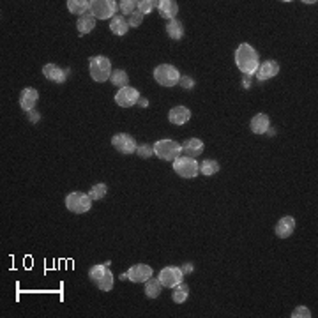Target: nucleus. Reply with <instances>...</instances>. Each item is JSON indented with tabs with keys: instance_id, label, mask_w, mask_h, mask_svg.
<instances>
[{
	"instance_id": "1",
	"label": "nucleus",
	"mask_w": 318,
	"mask_h": 318,
	"mask_svg": "<svg viewBox=\"0 0 318 318\" xmlns=\"http://www.w3.org/2000/svg\"><path fill=\"white\" fill-rule=\"evenodd\" d=\"M235 64H237V68L240 69L242 75L254 76V73H256V69L260 66L258 52L247 43L238 44L237 50H235Z\"/></svg>"
},
{
	"instance_id": "2",
	"label": "nucleus",
	"mask_w": 318,
	"mask_h": 318,
	"mask_svg": "<svg viewBox=\"0 0 318 318\" xmlns=\"http://www.w3.org/2000/svg\"><path fill=\"white\" fill-rule=\"evenodd\" d=\"M88 71H90V76L94 81L103 83V81L110 80L113 69H111V64H110V60H108V57L95 55L88 60Z\"/></svg>"
},
{
	"instance_id": "3",
	"label": "nucleus",
	"mask_w": 318,
	"mask_h": 318,
	"mask_svg": "<svg viewBox=\"0 0 318 318\" xmlns=\"http://www.w3.org/2000/svg\"><path fill=\"white\" fill-rule=\"evenodd\" d=\"M66 207L68 211L73 214H85L90 211L92 207V198L88 196V193H81V191H73L66 196Z\"/></svg>"
},
{
	"instance_id": "4",
	"label": "nucleus",
	"mask_w": 318,
	"mask_h": 318,
	"mask_svg": "<svg viewBox=\"0 0 318 318\" xmlns=\"http://www.w3.org/2000/svg\"><path fill=\"white\" fill-rule=\"evenodd\" d=\"M180 73L177 68L170 66V64H161L158 68L154 69V80L158 81L159 85H163V87H175V85H179V80H180Z\"/></svg>"
},
{
	"instance_id": "5",
	"label": "nucleus",
	"mask_w": 318,
	"mask_h": 318,
	"mask_svg": "<svg viewBox=\"0 0 318 318\" xmlns=\"http://www.w3.org/2000/svg\"><path fill=\"white\" fill-rule=\"evenodd\" d=\"M173 171L180 175L182 179H195L200 173V164L195 158H187V156H179L173 161Z\"/></svg>"
},
{
	"instance_id": "6",
	"label": "nucleus",
	"mask_w": 318,
	"mask_h": 318,
	"mask_svg": "<svg viewBox=\"0 0 318 318\" xmlns=\"http://www.w3.org/2000/svg\"><path fill=\"white\" fill-rule=\"evenodd\" d=\"M154 154L164 161H175L182 154V147L175 140H159L154 143Z\"/></svg>"
},
{
	"instance_id": "7",
	"label": "nucleus",
	"mask_w": 318,
	"mask_h": 318,
	"mask_svg": "<svg viewBox=\"0 0 318 318\" xmlns=\"http://www.w3.org/2000/svg\"><path fill=\"white\" fill-rule=\"evenodd\" d=\"M90 12L95 20H111L117 12V2L113 0H90Z\"/></svg>"
},
{
	"instance_id": "8",
	"label": "nucleus",
	"mask_w": 318,
	"mask_h": 318,
	"mask_svg": "<svg viewBox=\"0 0 318 318\" xmlns=\"http://www.w3.org/2000/svg\"><path fill=\"white\" fill-rule=\"evenodd\" d=\"M111 145H113V149H115L117 152H120V154L124 156L135 154L136 147H138L136 140L133 138L131 135H127V133H119V135L113 136V138H111Z\"/></svg>"
},
{
	"instance_id": "9",
	"label": "nucleus",
	"mask_w": 318,
	"mask_h": 318,
	"mask_svg": "<svg viewBox=\"0 0 318 318\" xmlns=\"http://www.w3.org/2000/svg\"><path fill=\"white\" fill-rule=\"evenodd\" d=\"M184 272L180 270V267H164L159 272V281L163 285V288H175V286L182 283Z\"/></svg>"
},
{
	"instance_id": "10",
	"label": "nucleus",
	"mask_w": 318,
	"mask_h": 318,
	"mask_svg": "<svg viewBox=\"0 0 318 318\" xmlns=\"http://www.w3.org/2000/svg\"><path fill=\"white\" fill-rule=\"evenodd\" d=\"M140 99V92L133 87H124L119 88V92L115 94V103L119 104L120 108H131L133 104H136Z\"/></svg>"
},
{
	"instance_id": "11",
	"label": "nucleus",
	"mask_w": 318,
	"mask_h": 318,
	"mask_svg": "<svg viewBox=\"0 0 318 318\" xmlns=\"http://www.w3.org/2000/svg\"><path fill=\"white\" fill-rule=\"evenodd\" d=\"M154 270L151 265H145V263H136L131 269L127 270V279L133 283H145L152 278Z\"/></svg>"
},
{
	"instance_id": "12",
	"label": "nucleus",
	"mask_w": 318,
	"mask_h": 318,
	"mask_svg": "<svg viewBox=\"0 0 318 318\" xmlns=\"http://www.w3.org/2000/svg\"><path fill=\"white\" fill-rule=\"evenodd\" d=\"M43 75H44V78L53 81V83H64L69 75V69L59 68L57 64H46L43 68Z\"/></svg>"
},
{
	"instance_id": "13",
	"label": "nucleus",
	"mask_w": 318,
	"mask_h": 318,
	"mask_svg": "<svg viewBox=\"0 0 318 318\" xmlns=\"http://www.w3.org/2000/svg\"><path fill=\"white\" fill-rule=\"evenodd\" d=\"M279 73V64L276 60H265L258 66L254 76L258 78V81H265V80L274 78L276 75Z\"/></svg>"
},
{
	"instance_id": "14",
	"label": "nucleus",
	"mask_w": 318,
	"mask_h": 318,
	"mask_svg": "<svg viewBox=\"0 0 318 318\" xmlns=\"http://www.w3.org/2000/svg\"><path fill=\"white\" fill-rule=\"evenodd\" d=\"M37 101H39V92L36 90V88H23L20 94V106L23 111H30L36 108Z\"/></svg>"
},
{
	"instance_id": "15",
	"label": "nucleus",
	"mask_w": 318,
	"mask_h": 318,
	"mask_svg": "<svg viewBox=\"0 0 318 318\" xmlns=\"http://www.w3.org/2000/svg\"><path fill=\"white\" fill-rule=\"evenodd\" d=\"M191 119V110L186 106H175L168 111V120L173 126H184Z\"/></svg>"
},
{
	"instance_id": "16",
	"label": "nucleus",
	"mask_w": 318,
	"mask_h": 318,
	"mask_svg": "<svg viewBox=\"0 0 318 318\" xmlns=\"http://www.w3.org/2000/svg\"><path fill=\"white\" fill-rule=\"evenodd\" d=\"M294 230H295V219L292 216H283L278 221V225H276L274 232L279 238H286L294 234Z\"/></svg>"
},
{
	"instance_id": "17",
	"label": "nucleus",
	"mask_w": 318,
	"mask_h": 318,
	"mask_svg": "<svg viewBox=\"0 0 318 318\" xmlns=\"http://www.w3.org/2000/svg\"><path fill=\"white\" fill-rule=\"evenodd\" d=\"M182 147V156H187V158H198L203 152V142L198 138H189L180 145Z\"/></svg>"
},
{
	"instance_id": "18",
	"label": "nucleus",
	"mask_w": 318,
	"mask_h": 318,
	"mask_svg": "<svg viewBox=\"0 0 318 318\" xmlns=\"http://www.w3.org/2000/svg\"><path fill=\"white\" fill-rule=\"evenodd\" d=\"M156 7L159 9V14L163 18H168V21L173 20L177 12H179V5L173 0H161V2H156Z\"/></svg>"
},
{
	"instance_id": "19",
	"label": "nucleus",
	"mask_w": 318,
	"mask_h": 318,
	"mask_svg": "<svg viewBox=\"0 0 318 318\" xmlns=\"http://www.w3.org/2000/svg\"><path fill=\"white\" fill-rule=\"evenodd\" d=\"M249 126H251V131H253L254 135H265L267 129L270 127V120L265 113H256V115L251 119Z\"/></svg>"
},
{
	"instance_id": "20",
	"label": "nucleus",
	"mask_w": 318,
	"mask_h": 318,
	"mask_svg": "<svg viewBox=\"0 0 318 318\" xmlns=\"http://www.w3.org/2000/svg\"><path fill=\"white\" fill-rule=\"evenodd\" d=\"M95 27V18L90 14V12H87V14L80 16L78 21H76V28H78V32L83 36V34H88V32H92Z\"/></svg>"
},
{
	"instance_id": "21",
	"label": "nucleus",
	"mask_w": 318,
	"mask_h": 318,
	"mask_svg": "<svg viewBox=\"0 0 318 318\" xmlns=\"http://www.w3.org/2000/svg\"><path fill=\"white\" fill-rule=\"evenodd\" d=\"M66 4H68L69 12H73V14L83 16L90 11V2L88 0H68Z\"/></svg>"
},
{
	"instance_id": "22",
	"label": "nucleus",
	"mask_w": 318,
	"mask_h": 318,
	"mask_svg": "<svg viewBox=\"0 0 318 318\" xmlns=\"http://www.w3.org/2000/svg\"><path fill=\"white\" fill-rule=\"evenodd\" d=\"M110 30L115 34V36H124L127 30H129V23L124 16H113L110 20Z\"/></svg>"
},
{
	"instance_id": "23",
	"label": "nucleus",
	"mask_w": 318,
	"mask_h": 318,
	"mask_svg": "<svg viewBox=\"0 0 318 318\" xmlns=\"http://www.w3.org/2000/svg\"><path fill=\"white\" fill-rule=\"evenodd\" d=\"M166 32H168V37L173 41H179L184 37V25L180 23L179 20H170L166 23Z\"/></svg>"
},
{
	"instance_id": "24",
	"label": "nucleus",
	"mask_w": 318,
	"mask_h": 318,
	"mask_svg": "<svg viewBox=\"0 0 318 318\" xmlns=\"http://www.w3.org/2000/svg\"><path fill=\"white\" fill-rule=\"evenodd\" d=\"M110 81L113 87L124 88L129 85V76H127V73L124 71V69H113V71H111V76H110Z\"/></svg>"
},
{
	"instance_id": "25",
	"label": "nucleus",
	"mask_w": 318,
	"mask_h": 318,
	"mask_svg": "<svg viewBox=\"0 0 318 318\" xmlns=\"http://www.w3.org/2000/svg\"><path fill=\"white\" fill-rule=\"evenodd\" d=\"M161 290H163V285H161L159 278H151L149 281H145V295L149 299H158Z\"/></svg>"
},
{
	"instance_id": "26",
	"label": "nucleus",
	"mask_w": 318,
	"mask_h": 318,
	"mask_svg": "<svg viewBox=\"0 0 318 318\" xmlns=\"http://www.w3.org/2000/svg\"><path fill=\"white\" fill-rule=\"evenodd\" d=\"M187 295H189V288H187V285H184V283H179V285L173 288V294H171V301H173L175 304H182V302L187 301Z\"/></svg>"
},
{
	"instance_id": "27",
	"label": "nucleus",
	"mask_w": 318,
	"mask_h": 318,
	"mask_svg": "<svg viewBox=\"0 0 318 318\" xmlns=\"http://www.w3.org/2000/svg\"><path fill=\"white\" fill-rule=\"evenodd\" d=\"M200 171H202L205 177H211L219 171V163L214 159H203L202 164H200Z\"/></svg>"
},
{
	"instance_id": "28",
	"label": "nucleus",
	"mask_w": 318,
	"mask_h": 318,
	"mask_svg": "<svg viewBox=\"0 0 318 318\" xmlns=\"http://www.w3.org/2000/svg\"><path fill=\"white\" fill-rule=\"evenodd\" d=\"M113 281H115V278H113V274H111V270H106L103 278L95 283V285H97V288H99V290L110 292L111 288H113Z\"/></svg>"
},
{
	"instance_id": "29",
	"label": "nucleus",
	"mask_w": 318,
	"mask_h": 318,
	"mask_svg": "<svg viewBox=\"0 0 318 318\" xmlns=\"http://www.w3.org/2000/svg\"><path fill=\"white\" fill-rule=\"evenodd\" d=\"M106 184L104 182H99V184H95V186L90 187V191H88V196H90L92 200H103L104 196H106Z\"/></svg>"
},
{
	"instance_id": "30",
	"label": "nucleus",
	"mask_w": 318,
	"mask_h": 318,
	"mask_svg": "<svg viewBox=\"0 0 318 318\" xmlns=\"http://www.w3.org/2000/svg\"><path fill=\"white\" fill-rule=\"evenodd\" d=\"M106 270H108L106 265H103V263H97V265L90 267V270H88V278H90V281L97 283L104 276V272H106Z\"/></svg>"
},
{
	"instance_id": "31",
	"label": "nucleus",
	"mask_w": 318,
	"mask_h": 318,
	"mask_svg": "<svg viewBox=\"0 0 318 318\" xmlns=\"http://www.w3.org/2000/svg\"><path fill=\"white\" fill-rule=\"evenodd\" d=\"M119 7L122 11V14L129 16L138 9V2L136 0H122V2H119Z\"/></svg>"
},
{
	"instance_id": "32",
	"label": "nucleus",
	"mask_w": 318,
	"mask_h": 318,
	"mask_svg": "<svg viewBox=\"0 0 318 318\" xmlns=\"http://www.w3.org/2000/svg\"><path fill=\"white\" fill-rule=\"evenodd\" d=\"M136 154L142 159H149L154 156V145H149V143H143V145H138L136 147Z\"/></svg>"
},
{
	"instance_id": "33",
	"label": "nucleus",
	"mask_w": 318,
	"mask_h": 318,
	"mask_svg": "<svg viewBox=\"0 0 318 318\" xmlns=\"http://www.w3.org/2000/svg\"><path fill=\"white\" fill-rule=\"evenodd\" d=\"M154 7H156V2H152V0H140L138 2V11L142 12L143 16L149 14Z\"/></svg>"
},
{
	"instance_id": "34",
	"label": "nucleus",
	"mask_w": 318,
	"mask_h": 318,
	"mask_svg": "<svg viewBox=\"0 0 318 318\" xmlns=\"http://www.w3.org/2000/svg\"><path fill=\"white\" fill-rule=\"evenodd\" d=\"M143 21V14L136 9L133 14H129V18H127V23H129V27H140Z\"/></svg>"
},
{
	"instance_id": "35",
	"label": "nucleus",
	"mask_w": 318,
	"mask_h": 318,
	"mask_svg": "<svg viewBox=\"0 0 318 318\" xmlns=\"http://www.w3.org/2000/svg\"><path fill=\"white\" fill-rule=\"evenodd\" d=\"M311 317V311L308 310L306 306H299L292 311V318H310Z\"/></svg>"
},
{
	"instance_id": "36",
	"label": "nucleus",
	"mask_w": 318,
	"mask_h": 318,
	"mask_svg": "<svg viewBox=\"0 0 318 318\" xmlns=\"http://www.w3.org/2000/svg\"><path fill=\"white\" fill-rule=\"evenodd\" d=\"M179 85L184 90H191V88H195V80L191 78V76H180Z\"/></svg>"
},
{
	"instance_id": "37",
	"label": "nucleus",
	"mask_w": 318,
	"mask_h": 318,
	"mask_svg": "<svg viewBox=\"0 0 318 318\" xmlns=\"http://www.w3.org/2000/svg\"><path fill=\"white\" fill-rule=\"evenodd\" d=\"M27 117H28V120H30L32 124H37L41 120V113L36 110V108H34V110H30V111H27Z\"/></svg>"
},
{
	"instance_id": "38",
	"label": "nucleus",
	"mask_w": 318,
	"mask_h": 318,
	"mask_svg": "<svg viewBox=\"0 0 318 318\" xmlns=\"http://www.w3.org/2000/svg\"><path fill=\"white\" fill-rule=\"evenodd\" d=\"M180 270H182L184 276H186V274H191V272L195 270V267H193V263H184V265H180Z\"/></svg>"
},
{
	"instance_id": "39",
	"label": "nucleus",
	"mask_w": 318,
	"mask_h": 318,
	"mask_svg": "<svg viewBox=\"0 0 318 318\" xmlns=\"http://www.w3.org/2000/svg\"><path fill=\"white\" fill-rule=\"evenodd\" d=\"M242 87L244 88H251V76H242Z\"/></svg>"
},
{
	"instance_id": "40",
	"label": "nucleus",
	"mask_w": 318,
	"mask_h": 318,
	"mask_svg": "<svg viewBox=\"0 0 318 318\" xmlns=\"http://www.w3.org/2000/svg\"><path fill=\"white\" fill-rule=\"evenodd\" d=\"M138 104H140V106L145 108V106H149V101L145 99V97H140V99H138Z\"/></svg>"
},
{
	"instance_id": "41",
	"label": "nucleus",
	"mask_w": 318,
	"mask_h": 318,
	"mask_svg": "<svg viewBox=\"0 0 318 318\" xmlns=\"http://www.w3.org/2000/svg\"><path fill=\"white\" fill-rule=\"evenodd\" d=\"M265 135H267V136H274V135H276V129H274V127H272V129H270V127H269V129H267Z\"/></svg>"
},
{
	"instance_id": "42",
	"label": "nucleus",
	"mask_w": 318,
	"mask_h": 318,
	"mask_svg": "<svg viewBox=\"0 0 318 318\" xmlns=\"http://www.w3.org/2000/svg\"><path fill=\"white\" fill-rule=\"evenodd\" d=\"M119 279H120V281H126V279H127V272H126V274H120Z\"/></svg>"
}]
</instances>
